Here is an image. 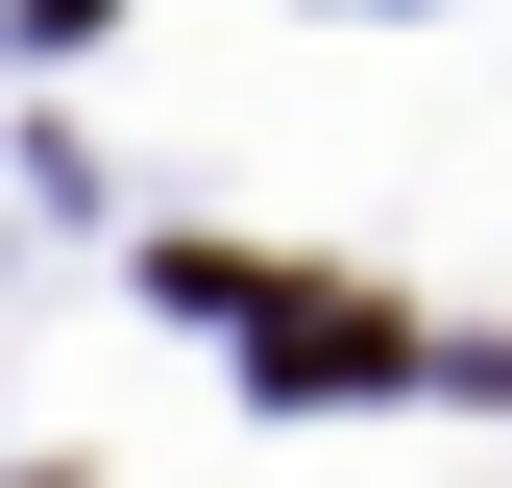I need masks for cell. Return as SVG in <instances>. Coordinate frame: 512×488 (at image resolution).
<instances>
[{
  "mask_svg": "<svg viewBox=\"0 0 512 488\" xmlns=\"http://www.w3.org/2000/svg\"><path fill=\"white\" fill-rule=\"evenodd\" d=\"M196 293H244V342H269V391H391V318H366V293H269V269H196Z\"/></svg>",
  "mask_w": 512,
  "mask_h": 488,
  "instance_id": "1",
  "label": "cell"
}]
</instances>
